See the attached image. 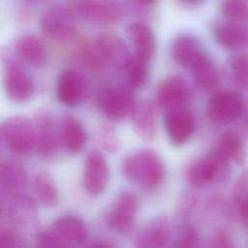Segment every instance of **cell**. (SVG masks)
<instances>
[{
	"label": "cell",
	"instance_id": "1",
	"mask_svg": "<svg viewBox=\"0 0 248 248\" xmlns=\"http://www.w3.org/2000/svg\"><path fill=\"white\" fill-rule=\"evenodd\" d=\"M130 56L122 39L111 32L99 35L92 45L82 46L78 50L80 61L94 69L117 67L124 70Z\"/></svg>",
	"mask_w": 248,
	"mask_h": 248
},
{
	"label": "cell",
	"instance_id": "2",
	"mask_svg": "<svg viewBox=\"0 0 248 248\" xmlns=\"http://www.w3.org/2000/svg\"><path fill=\"white\" fill-rule=\"evenodd\" d=\"M166 170L162 157L151 149L137 150L126 156L122 162L125 177L146 188L159 186L166 176Z\"/></svg>",
	"mask_w": 248,
	"mask_h": 248
},
{
	"label": "cell",
	"instance_id": "3",
	"mask_svg": "<svg viewBox=\"0 0 248 248\" xmlns=\"http://www.w3.org/2000/svg\"><path fill=\"white\" fill-rule=\"evenodd\" d=\"M215 149L203 157L191 162L186 169L187 182L196 188L217 180L225 181L230 174V165Z\"/></svg>",
	"mask_w": 248,
	"mask_h": 248
},
{
	"label": "cell",
	"instance_id": "4",
	"mask_svg": "<svg viewBox=\"0 0 248 248\" xmlns=\"http://www.w3.org/2000/svg\"><path fill=\"white\" fill-rule=\"evenodd\" d=\"M40 28L43 34L50 40L68 41L76 32L74 11L62 5H52L46 8L40 16Z\"/></svg>",
	"mask_w": 248,
	"mask_h": 248
},
{
	"label": "cell",
	"instance_id": "5",
	"mask_svg": "<svg viewBox=\"0 0 248 248\" xmlns=\"http://www.w3.org/2000/svg\"><path fill=\"white\" fill-rule=\"evenodd\" d=\"M1 139L13 153L22 155L34 147V124L24 115H13L1 125Z\"/></svg>",
	"mask_w": 248,
	"mask_h": 248
},
{
	"label": "cell",
	"instance_id": "6",
	"mask_svg": "<svg viewBox=\"0 0 248 248\" xmlns=\"http://www.w3.org/2000/svg\"><path fill=\"white\" fill-rule=\"evenodd\" d=\"M98 107L108 119L117 122L132 117L137 104L131 88L110 86L100 93Z\"/></svg>",
	"mask_w": 248,
	"mask_h": 248
},
{
	"label": "cell",
	"instance_id": "7",
	"mask_svg": "<svg viewBox=\"0 0 248 248\" xmlns=\"http://www.w3.org/2000/svg\"><path fill=\"white\" fill-rule=\"evenodd\" d=\"M245 101L241 95L231 90H219L207 102V115L215 123L226 124L238 119L245 111Z\"/></svg>",
	"mask_w": 248,
	"mask_h": 248
},
{
	"label": "cell",
	"instance_id": "8",
	"mask_svg": "<svg viewBox=\"0 0 248 248\" xmlns=\"http://www.w3.org/2000/svg\"><path fill=\"white\" fill-rule=\"evenodd\" d=\"M3 84L7 97L14 103H25L34 93L31 75L18 62L11 59L4 63Z\"/></svg>",
	"mask_w": 248,
	"mask_h": 248
},
{
	"label": "cell",
	"instance_id": "9",
	"mask_svg": "<svg viewBox=\"0 0 248 248\" xmlns=\"http://www.w3.org/2000/svg\"><path fill=\"white\" fill-rule=\"evenodd\" d=\"M33 124V149L36 154L42 158L52 157L58 148V136L51 112L47 109H38Z\"/></svg>",
	"mask_w": 248,
	"mask_h": 248
},
{
	"label": "cell",
	"instance_id": "10",
	"mask_svg": "<svg viewBox=\"0 0 248 248\" xmlns=\"http://www.w3.org/2000/svg\"><path fill=\"white\" fill-rule=\"evenodd\" d=\"M137 211V197L131 192H122L115 197L108 211V225L115 232H126L133 226Z\"/></svg>",
	"mask_w": 248,
	"mask_h": 248
},
{
	"label": "cell",
	"instance_id": "11",
	"mask_svg": "<svg viewBox=\"0 0 248 248\" xmlns=\"http://www.w3.org/2000/svg\"><path fill=\"white\" fill-rule=\"evenodd\" d=\"M195 117L184 108L168 109L165 115V128L170 142L174 146L187 143L195 131Z\"/></svg>",
	"mask_w": 248,
	"mask_h": 248
},
{
	"label": "cell",
	"instance_id": "12",
	"mask_svg": "<svg viewBox=\"0 0 248 248\" xmlns=\"http://www.w3.org/2000/svg\"><path fill=\"white\" fill-rule=\"evenodd\" d=\"M70 5L87 20L98 24H112L122 16V7L114 1H74Z\"/></svg>",
	"mask_w": 248,
	"mask_h": 248
},
{
	"label": "cell",
	"instance_id": "13",
	"mask_svg": "<svg viewBox=\"0 0 248 248\" xmlns=\"http://www.w3.org/2000/svg\"><path fill=\"white\" fill-rule=\"evenodd\" d=\"M109 180V168L106 158L97 150L91 151L84 160L82 183L91 195L102 194Z\"/></svg>",
	"mask_w": 248,
	"mask_h": 248
},
{
	"label": "cell",
	"instance_id": "14",
	"mask_svg": "<svg viewBox=\"0 0 248 248\" xmlns=\"http://www.w3.org/2000/svg\"><path fill=\"white\" fill-rule=\"evenodd\" d=\"M87 93L84 77L73 69L60 73L56 83V96L60 103L68 107H76L83 102Z\"/></svg>",
	"mask_w": 248,
	"mask_h": 248
},
{
	"label": "cell",
	"instance_id": "15",
	"mask_svg": "<svg viewBox=\"0 0 248 248\" xmlns=\"http://www.w3.org/2000/svg\"><path fill=\"white\" fill-rule=\"evenodd\" d=\"M156 98L158 103L169 108H181L189 97L186 81L177 75H169L159 83Z\"/></svg>",
	"mask_w": 248,
	"mask_h": 248
},
{
	"label": "cell",
	"instance_id": "16",
	"mask_svg": "<svg viewBox=\"0 0 248 248\" xmlns=\"http://www.w3.org/2000/svg\"><path fill=\"white\" fill-rule=\"evenodd\" d=\"M213 37L226 49L238 50L248 46V27L241 23L218 22L214 25Z\"/></svg>",
	"mask_w": 248,
	"mask_h": 248
},
{
	"label": "cell",
	"instance_id": "17",
	"mask_svg": "<svg viewBox=\"0 0 248 248\" xmlns=\"http://www.w3.org/2000/svg\"><path fill=\"white\" fill-rule=\"evenodd\" d=\"M203 53L200 41L191 34L177 35L170 46L173 61L185 68H190Z\"/></svg>",
	"mask_w": 248,
	"mask_h": 248
},
{
	"label": "cell",
	"instance_id": "18",
	"mask_svg": "<svg viewBox=\"0 0 248 248\" xmlns=\"http://www.w3.org/2000/svg\"><path fill=\"white\" fill-rule=\"evenodd\" d=\"M128 34L135 48V55L148 63L156 50V38L152 28L143 22H133L128 26Z\"/></svg>",
	"mask_w": 248,
	"mask_h": 248
},
{
	"label": "cell",
	"instance_id": "19",
	"mask_svg": "<svg viewBox=\"0 0 248 248\" xmlns=\"http://www.w3.org/2000/svg\"><path fill=\"white\" fill-rule=\"evenodd\" d=\"M18 56L27 64L34 67L43 66L47 58V51L43 40L35 34L20 35L16 43Z\"/></svg>",
	"mask_w": 248,
	"mask_h": 248
},
{
	"label": "cell",
	"instance_id": "20",
	"mask_svg": "<svg viewBox=\"0 0 248 248\" xmlns=\"http://www.w3.org/2000/svg\"><path fill=\"white\" fill-rule=\"evenodd\" d=\"M170 225L166 218L160 217L151 221L139 234L135 248H168Z\"/></svg>",
	"mask_w": 248,
	"mask_h": 248
},
{
	"label": "cell",
	"instance_id": "21",
	"mask_svg": "<svg viewBox=\"0 0 248 248\" xmlns=\"http://www.w3.org/2000/svg\"><path fill=\"white\" fill-rule=\"evenodd\" d=\"M60 138L65 149L71 154L79 153L85 146L87 136L82 123L72 115H66L61 121Z\"/></svg>",
	"mask_w": 248,
	"mask_h": 248
},
{
	"label": "cell",
	"instance_id": "22",
	"mask_svg": "<svg viewBox=\"0 0 248 248\" xmlns=\"http://www.w3.org/2000/svg\"><path fill=\"white\" fill-rule=\"evenodd\" d=\"M132 119L134 130L139 137L145 140H152L156 138V112L151 102L143 101L137 104Z\"/></svg>",
	"mask_w": 248,
	"mask_h": 248
},
{
	"label": "cell",
	"instance_id": "23",
	"mask_svg": "<svg viewBox=\"0 0 248 248\" xmlns=\"http://www.w3.org/2000/svg\"><path fill=\"white\" fill-rule=\"evenodd\" d=\"M189 69L194 83L201 89L213 88L219 81L218 68L205 52Z\"/></svg>",
	"mask_w": 248,
	"mask_h": 248
},
{
	"label": "cell",
	"instance_id": "24",
	"mask_svg": "<svg viewBox=\"0 0 248 248\" xmlns=\"http://www.w3.org/2000/svg\"><path fill=\"white\" fill-rule=\"evenodd\" d=\"M26 182V171L22 164L14 159H4L0 165V183L3 191L18 194Z\"/></svg>",
	"mask_w": 248,
	"mask_h": 248
},
{
	"label": "cell",
	"instance_id": "25",
	"mask_svg": "<svg viewBox=\"0 0 248 248\" xmlns=\"http://www.w3.org/2000/svg\"><path fill=\"white\" fill-rule=\"evenodd\" d=\"M53 232L68 244L82 242L86 237V229L80 219L73 215H66L55 220Z\"/></svg>",
	"mask_w": 248,
	"mask_h": 248
},
{
	"label": "cell",
	"instance_id": "26",
	"mask_svg": "<svg viewBox=\"0 0 248 248\" xmlns=\"http://www.w3.org/2000/svg\"><path fill=\"white\" fill-rule=\"evenodd\" d=\"M216 150L229 162L241 165L244 161V141L241 136L234 131H226L220 136Z\"/></svg>",
	"mask_w": 248,
	"mask_h": 248
},
{
	"label": "cell",
	"instance_id": "27",
	"mask_svg": "<svg viewBox=\"0 0 248 248\" xmlns=\"http://www.w3.org/2000/svg\"><path fill=\"white\" fill-rule=\"evenodd\" d=\"M34 190L42 204L47 207L55 206L59 202V193L52 176L45 170L35 173Z\"/></svg>",
	"mask_w": 248,
	"mask_h": 248
},
{
	"label": "cell",
	"instance_id": "28",
	"mask_svg": "<svg viewBox=\"0 0 248 248\" xmlns=\"http://www.w3.org/2000/svg\"><path fill=\"white\" fill-rule=\"evenodd\" d=\"M147 64V62L140 59L135 54H131L124 69L129 88L139 89L144 86L148 78Z\"/></svg>",
	"mask_w": 248,
	"mask_h": 248
},
{
	"label": "cell",
	"instance_id": "29",
	"mask_svg": "<svg viewBox=\"0 0 248 248\" xmlns=\"http://www.w3.org/2000/svg\"><path fill=\"white\" fill-rule=\"evenodd\" d=\"M233 200L241 218L248 221V170H245L235 182Z\"/></svg>",
	"mask_w": 248,
	"mask_h": 248
},
{
	"label": "cell",
	"instance_id": "30",
	"mask_svg": "<svg viewBox=\"0 0 248 248\" xmlns=\"http://www.w3.org/2000/svg\"><path fill=\"white\" fill-rule=\"evenodd\" d=\"M231 76L233 82L240 88L248 89V54H238L230 61Z\"/></svg>",
	"mask_w": 248,
	"mask_h": 248
},
{
	"label": "cell",
	"instance_id": "31",
	"mask_svg": "<svg viewBox=\"0 0 248 248\" xmlns=\"http://www.w3.org/2000/svg\"><path fill=\"white\" fill-rule=\"evenodd\" d=\"M221 12L232 22L241 23L248 20V4L240 0H229L221 3Z\"/></svg>",
	"mask_w": 248,
	"mask_h": 248
},
{
	"label": "cell",
	"instance_id": "32",
	"mask_svg": "<svg viewBox=\"0 0 248 248\" xmlns=\"http://www.w3.org/2000/svg\"><path fill=\"white\" fill-rule=\"evenodd\" d=\"M36 248H75L59 238L53 231H43L36 235Z\"/></svg>",
	"mask_w": 248,
	"mask_h": 248
},
{
	"label": "cell",
	"instance_id": "33",
	"mask_svg": "<svg viewBox=\"0 0 248 248\" xmlns=\"http://www.w3.org/2000/svg\"><path fill=\"white\" fill-rule=\"evenodd\" d=\"M200 241V235L195 227L191 225L184 226L176 238L175 248H197Z\"/></svg>",
	"mask_w": 248,
	"mask_h": 248
},
{
	"label": "cell",
	"instance_id": "34",
	"mask_svg": "<svg viewBox=\"0 0 248 248\" xmlns=\"http://www.w3.org/2000/svg\"><path fill=\"white\" fill-rule=\"evenodd\" d=\"M0 248H26V245L16 232L6 230L1 232Z\"/></svg>",
	"mask_w": 248,
	"mask_h": 248
},
{
	"label": "cell",
	"instance_id": "35",
	"mask_svg": "<svg viewBox=\"0 0 248 248\" xmlns=\"http://www.w3.org/2000/svg\"><path fill=\"white\" fill-rule=\"evenodd\" d=\"M210 248H233V242L230 233L225 230H220L214 235Z\"/></svg>",
	"mask_w": 248,
	"mask_h": 248
},
{
	"label": "cell",
	"instance_id": "36",
	"mask_svg": "<svg viewBox=\"0 0 248 248\" xmlns=\"http://www.w3.org/2000/svg\"><path fill=\"white\" fill-rule=\"evenodd\" d=\"M88 248H117L114 244L106 240H97L90 244Z\"/></svg>",
	"mask_w": 248,
	"mask_h": 248
},
{
	"label": "cell",
	"instance_id": "37",
	"mask_svg": "<svg viewBox=\"0 0 248 248\" xmlns=\"http://www.w3.org/2000/svg\"><path fill=\"white\" fill-rule=\"evenodd\" d=\"M247 126H248V120H247Z\"/></svg>",
	"mask_w": 248,
	"mask_h": 248
}]
</instances>
